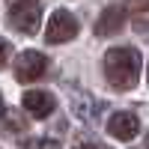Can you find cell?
I'll return each instance as SVG.
<instances>
[{
	"label": "cell",
	"instance_id": "1",
	"mask_svg": "<svg viewBox=\"0 0 149 149\" xmlns=\"http://www.w3.org/2000/svg\"><path fill=\"white\" fill-rule=\"evenodd\" d=\"M104 78L113 90H134L140 78V54L137 48H110L104 54Z\"/></svg>",
	"mask_w": 149,
	"mask_h": 149
},
{
	"label": "cell",
	"instance_id": "11",
	"mask_svg": "<svg viewBox=\"0 0 149 149\" xmlns=\"http://www.w3.org/2000/svg\"><path fill=\"white\" fill-rule=\"evenodd\" d=\"M74 149H104V146H98V143H78Z\"/></svg>",
	"mask_w": 149,
	"mask_h": 149
},
{
	"label": "cell",
	"instance_id": "3",
	"mask_svg": "<svg viewBox=\"0 0 149 149\" xmlns=\"http://www.w3.org/2000/svg\"><path fill=\"white\" fill-rule=\"evenodd\" d=\"M78 36V21H74L72 12L66 9H57L51 18H48V30H45V39L51 45H63L69 39H74Z\"/></svg>",
	"mask_w": 149,
	"mask_h": 149
},
{
	"label": "cell",
	"instance_id": "12",
	"mask_svg": "<svg viewBox=\"0 0 149 149\" xmlns=\"http://www.w3.org/2000/svg\"><path fill=\"white\" fill-rule=\"evenodd\" d=\"M146 146H149V134H146Z\"/></svg>",
	"mask_w": 149,
	"mask_h": 149
},
{
	"label": "cell",
	"instance_id": "13",
	"mask_svg": "<svg viewBox=\"0 0 149 149\" xmlns=\"http://www.w3.org/2000/svg\"><path fill=\"white\" fill-rule=\"evenodd\" d=\"M146 81H149V69H146Z\"/></svg>",
	"mask_w": 149,
	"mask_h": 149
},
{
	"label": "cell",
	"instance_id": "8",
	"mask_svg": "<svg viewBox=\"0 0 149 149\" xmlns=\"http://www.w3.org/2000/svg\"><path fill=\"white\" fill-rule=\"evenodd\" d=\"M3 119L9 122V128H12V131H21V128H24L21 116H18V113H12V110H6V113H3Z\"/></svg>",
	"mask_w": 149,
	"mask_h": 149
},
{
	"label": "cell",
	"instance_id": "6",
	"mask_svg": "<svg viewBox=\"0 0 149 149\" xmlns=\"http://www.w3.org/2000/svg\"><path fill=\"white\" fill-rule=\"evenodd\" d=\"M24 110H27L30 116L36 119H45V116H51L54 113V95L51 93H45V90H30V93H24Z\"/></svg>",
	"mask_w": 149,
	"mask_h": 149
},
{
	"label": "cell",
	"instance_id": "10",
	"mask_svg": "<svg viewBox=\"0 0 149 149\" xmlns=\"http://www.w3.org/2000/svg\"><path fill=\"white\" fill-rule=\"evenodd\" d=\"M24 149H57V143L54 140H30Z\"/></svg>",
	"mask_w": 149,
	"mask_h": 149
},
{
	"label": "cell",
	"instance_id": "2",
	"mask_svg": "<svg viewBox=\"0 0 149 149\" xmlns=\"http://www.w3.org/2000/svg\"><path fill=\"white\" fill-rule=\"evenodd\" d=\"M9 21H12V27H15L18 33L33 36L36 30H39V24H42V6H39V0H12Z\"/></svg>",
	"mask_w": 149,
	"mask_h": 149
},
{
	"label": "cell",
	"instance_id": "5",
	"mask_svg": "<svg viewBox=\"0 0 149 149\" xmlns=\"http://www.w3.org/2000/svg\"><path fill=\"white\" fill-rule=\"evenodd\" d=\"M140 131V122L134 113H125V110H119V113H113L107 119V134L116 140H134Z\"/></svg>",
	"mask_w": 149,
	"mask_h": 149
},
{
	"label": "cell",
	"instance_id": "9",
	"mask_svg": "<svg viewBox=\"0 0 149 149\" xmlns=\"http://www.w3.org/2000/svg\"><path fill=\"white\" fill-rule=\"evenodd\" d=\"M9 54H12V45H9L6 39H0V69L9 63Z\"/></svg>",
	"mask_w": 149,
	"mask_h": 149
},
{
	"label": "cell",
	"instance_id": "7",
	"mask_svg": "<svg viewBox=\"0 0 149 149\" xmlns=\"http://www.w3.org/2000/svg\"><path fill=\"white\" fill-rule=\"evenodd\" d=\"M122 24H125V9L122 6H107L102 12V18H98V24H95V33L98 36H113V33L122 30Z\"/></svg>",
	"mask_w": 149,
	"mask_h": 149
},
{
	"label": "cell",
	"instance_id": "4",
	"mask_svg": "<svg viewBox=\"0 0 149 149\" xmlns=\"http://www.w3.org/2000/svg\"><path fill=\"white\" fill-rule=\"evenodd\" d=\"M48 72V57L39 51H24L15 60V78L21 84H30V81H39L42 74Z\"/></svg>",
	"mask_w": 149,
	"mask_h": 149
}]
</instances>
